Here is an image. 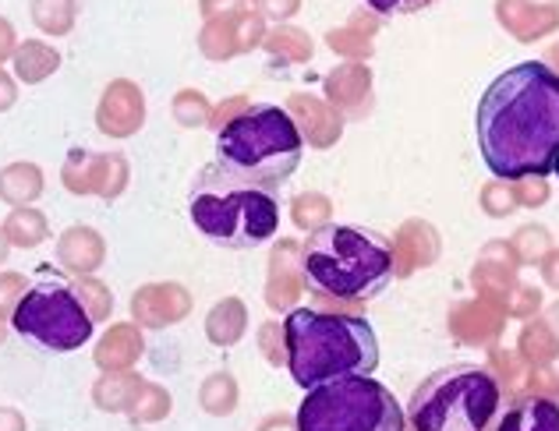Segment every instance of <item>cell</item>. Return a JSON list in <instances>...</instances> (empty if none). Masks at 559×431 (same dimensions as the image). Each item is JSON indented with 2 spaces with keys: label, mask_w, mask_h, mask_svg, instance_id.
<instances>
[{
  "label": "cell",
  "mask_w": 559,
  "mask_h": 431,
  "mask_svg": "<svg viewBox=\"0 0 559 431\" xmlns=\"http://www.w3.org/2000/svg\"><path fill=\"white\" fill-rule=\"evenodd\" d=\"M284 347L290 379L301 390L344 375H372L379 368V339L372 333V322L341 315V311H290L284 322Z\"/></svg>",
  "instance_id": "3"
},
{
  "label": "cell",
  "mask_w": 559,
  "mask_h": 431,
  "mask_svg": "<svg viewBox=\"0 0 559 431\" xmlns=\"http://www.w3.org/2000/svg\"><path fill=\"white\" fill-rule=\"evenodd\" d=\"M492 431H559V404L546 396H521L499 410Z\"/></svg>",
  "instance_id": "9"
},
{
  "label": "cell",
  "mask_w": 559,
  "mask_h": 431,
  "mask_svg": "<svg viewBox=\"0 0 559 431\" xmlns=\"http://www.w3.org/2000/svg\"><path fill=\"white\" fill-rule=\"evenodd\" d=\"M481 159L503 181L552 173L559 156V74L542 61L503 71L475 113Z\"/></svg>",
  "instance_id": "1"
},
{
  "label": "cell",
  "mask_w": 559,
  "mask_h": 431,
  "mask_svg": "<svg viewBox=\"0 0 559 431\" xmlns=\"http://www.w3.org/2000/svg\"><path fill=\"white\" fill-rule=\"evenodd\" d=\"M552 173H556V177H559V156H556V159H552Z\"/></svg>",
  "instance_id": "11"
},
{
  "label": "cell",
  "mask_w": 559,
  "mask_h": 431,
  "mask_svg": "<svg viewBox=\"0 0 559 431\" xmlns=\"http://www.w3.org/2000/svg\"><path fill=\"white\" fill-rule=\"evenodd\" d=\"M188 216L205 241L227 251H252L270 244L280 230L276 191L227 173L224 167H205L188 191Z\"/></svg>",
  "instance_id": "4"
},
{
  "label": "cell",
  "mask_w": 559,
  "mask_h": 431,
  "mask_svg": "<svg viewBox=\"0 0 559 431\" xmlns=\"http://www.w3.org/2000/svg\"><path fill=\"white\" fill-rule=\"evenodd\" d=\"M11 330L43 354H71L90 344L96 325L75 284L61 273H47L14 304Z\"/></svg>",
  "instance_id": "8"
},
{
  "label": "cell",
  "mask_w": 559,
  "mask_h": 431,
  "mask_svg": "<svg viewBox=\"0 0 559 431\" xmlns=\"http://www.w3.org/2000/svg\"><path fill=\"white\" fill-rule=\"evenodd\" d=\"M305 142L284 107H252L230 117L216 135V167L276 191L301 167Z\"/></svg>",
  "instance_id": "5"
},
{
  "label": "cell",
  "mask_w": 559,
  "mask_h": 431,
  "mask_svg": "<svg viewBox=\"0 0 559 431\" xmlns=\"http://www.w3.org/2000/svg\"><path fill=\"white\" fill-rule=\"evenodd\" d=\"M298 431H404L407 414L372 375H344L305 390Z\"/></svg>",
  "instance_id": "7"
},
{
  "label": "cell",
  "mask_w": 559,
  "mask_h": 431,
  "mask_svg": "<svg viewBox=\"0 0 559 431\" xmlns=\"http://www.w3.org/2000/svg\"><path fill=\"white\" fill-rule=\"evenodd\" d=\"M503 410L499 382L478 364H450L425 379L407 399L411 431H489Z\"/></svg>",
  "instance_id": "6"
},
{
  "label": "cell",
  "mask_w": 559,
  "mask_h": 431,
  "mask_svg": "<svg viewBox=\"0 0 559 431\" xmlns=\"http://www.w3.org/2000/svg\"><path fill=\"white\" fill-rule=\"evenodd\" d=\"M301 273L308 290L336 301H372L393 284V244L372 227L326 223L308 234L301 251Z\"/></svg>",
  "instance_id": "2"
},
{
  "label": "cell",
  "mask_w": 559,
  "mask_h": 431,
  "mask_svg": "<svg viewBox=\"0 0 559 431\" xmlns=\"http://www.w3.org/2000/svg\"><path fill=\"white\" fill-rule=\"evenodd\" d=\"M432 0H369V8L386 14V19H393V14H415L421 8H429Z\"/></svg>",
  "instance_id": "10"
}]
</instances>
